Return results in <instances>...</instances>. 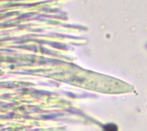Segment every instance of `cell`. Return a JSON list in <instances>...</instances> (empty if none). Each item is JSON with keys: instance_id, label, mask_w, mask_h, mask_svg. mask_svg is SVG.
I'll list each match as a JSON object with an SVG mask.
<instances>
[{"instance_id": "6da1fadb", "label": "cell", "mask_w": 147, "mask_h": 131, "mask_svg": "<svg viewBox=\"0 0 147 131\" xmlns=\"http://www.w3.org/2000/svg\"><path fill=\"white\" fill-rule=\"evenodd\" d=\"M103 130H104V131H118L117 127L115 124H112L104 126V129Z\"/></svg>"}]
</instances>
